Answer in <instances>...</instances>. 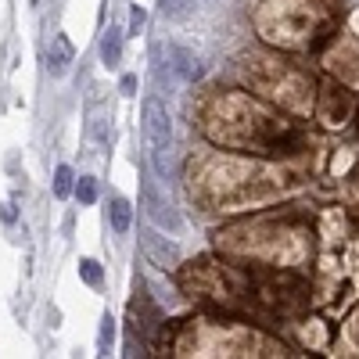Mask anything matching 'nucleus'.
Returning a JSON list of instances; mask_svg holds the SVG:
<instances>
[{
	"instance_id": "obj_1",
	"label": "nucleus",
	"mask_w": 359,
	"mask_h": 359,
	"mask_svg": "<svg viewBox=\"0 0 359 359\" xmlns=\"http://www.w3.org/2000/svg\"><path fill=\"white\" fill-rule=\"evenodd\" d=\"M198 133L223 151L277 158L306 144V130L245 90H212L194 111Z\"/></svg>"
},
{
	"instance_id": "obj_2",
	"label": "nucleus",
	"mask_w": 359,
	"mask_h": 359,
	"mask_svg": "<svg viewBox=\"0 0 359 359\" xmlns=\"http://www.w3.org/2000/svg\"><path fill=\"white\" fill-rule=\"evenodd\" d=\"M291 176L262 165L252 155L233 151H194L187 162V194L205 212H237L262 201H273Z\"/></svg>"
},
{
	"instance_id": "obj_3",
	"label": "nucleus",
	"mask_w": 359,
	"mask_h": 359,
	"mask_svg": "<svg viewBox=\"0 0 359 359\" xmlns=\"http://www.w3.org/2000/svg\"><path fill=\"white\" fill-rule=\"evenodd\" d=\"M216 248L226 259L259 269H298L313 255V230L298 216H252L216 230Z\"/></svg>"
},
{
	"instance_id": "obj_4",
	"label": "nucleus",
	"mask_w": 359,
	"mask_h": 359,
	"mask_svg": "<svg viewBox=\"0 0 359 359\" xmlns=\"http://www.w3.org/2000/svg\"><path fill=\"white\" fill-rule=\"evenodd\" d=\"M158 352L162 355H184V359H266L284 355V345L259 334L255 327L237 320H216V316H191L172 320L158 331Z\"/></svg>"
},
{
	"instance_id": "obj_5",
	"label": "nucleus",
	"mask_w": 359,
	"mask_h": 359,
	"mask_svg": "<svg viewBox=\"0 0 359 359\" xmlns=\"http://www.w3.org/2000/svg\"><path fill=\"white\" fill-rule=\"evenodd\" d=\"M341 0H262L252 25L262 43L280 50L323 47L338 29Z\"/></svg>"
},
{
	"instance_id": "obj_6",
	"label": "nucleus",
	"mask_w": 359,
	"mask_h": 359,
	"mask_svg": "<svg viewBox=\"0 0 359 359\" xmlns=\"http://www.w3.org/2000/svg\"><path fill=\"white\" fill-rule=\"evenodd\" d=\"M237 76L266 104L284 108L298 118L313 115L316 104V79L294 62H284L277 54H241L237 57Z\"/></svg>"
},
{
	"instance_id": "obj_7",
	"label": "nucleus",
	"mask_w": 359,
	"mask_h": 359,
	"mask_svg": "<svg viewBox=\"0 0 359 359\" xmlns=\"http://www.w3.org/2000/svg\"><path fill=\"white\" fill-rule=\"evenodd\" d=\"M176 284L191 302H198L205 309H219V313H252L255 309L252 277L212 255H201L187 266H176Z\"/></svg>"
},
{
	"instance_id": "obj_8",
	"label": "nucleus",
	"mask_w": 359,
	"mask_h": 359,
	"mask_svg": "<svg viewBox=\"0 0 359 359\" xmlns=\"http://www.w3.org/2000/svg\"><path fill=\"white\" fill-rule=\"evenodd\" d=\"M144 140L147 155H151V169L158 176L169 172V147H172V118L162 101H144Z\"/></svg>"
},
{
	"instance_id": "obj_9",
	"label": "nucleus",
	"mask_w": 359,
	"mask_h": 359,
	"mask_svg": "<svg viewBox=\"0 0 359 359\" xmlns=\"http://www.w3.org/2000/svg\"><path fill=\"white\" fill-rule=\"evenodd\" d=\"M320 62L338 83L359 90V40L352 33H338L334 29V33L327 36V47L320 50Z\"/></svg>"
},
{
	"instance_id": "obj_10",
	"label": "nucleus",
	"mask_w": 359,
	"mask_h": 359,
	"mask_svg": "<svg viewBox=\"0 0 359 359\" xmlns=\"http://www.w3.org/2000/svg\"><path fill=\"white\" fill-rule=\"evenodd\" d=\"M352 94H345V86L338 83V79H327V83H320L316 86V104H313V115L320 118L323 126H331V130H338V126H345L348 118H352Z\"/></svg>"
},
{
	"instance_id": "obj_11",
	"label": "nucleus",
	"mask_w": 359,
	"mask_h": 359,
	"mask_svg": "<svg viewBox=\"0 0 359 359\" xmlns=\"http://www.w3.org/2000/svg\"><path fill=\"white\" fill-rule=\"evenodd\" d=\"M144 208H147V219H151L155 226H162V230H169V233L184 230V216L176 212V205L151 184V180H144Z\"/></svg>"
},
{
	"instance_id": "obj_12",
	"label": "nucleus",
	"mask_w": 359,
	"mask_h": 359,
	"mask_svg": "<svg viewBox=\"0 0 359 359\" xmlns=\"http://www.w3.org/2000/svg\"><path fill=\"white\" fill-rule=\"evenodd\" d=\"M165 65L184 79V83H198L201 79V57L191 50V47H184V43H169L165 47Z\"/></svg>"
},
{
	"instance_id": "obj_13",
	"label": "nucleus",
	"mask_w": 359,
	"mask_h": 359,
	"mask_svg": "<svg viewBox=\"0 0 359 359\" xmlns=\"http://www.w3.org/2000/svg\"><path fill=\"white\" fill-rule=\"evenodd\" d=\"M140 248H144L147 259H151V266H158V269H176V266H180L176 245L165 241V237L155 233V230H144V233H140Z\"/></svg>"
},
{
	"instance_id": "obj_14",
	"label": "nucleus",
	"mask_w": 359,
	"mask_h": 359,
	"mask_svg": "<svg viewBox=\"0 0 359 359\" xmlns=\"http://www.w3.org/2000/svg\"><path fill=\"white\" fill-rule=\"evenodd\" d=\"M72 57H76L72 40H69L65 33H57V36L50 40V47H47V72H50V76H65L69 65H72Z\"/></svg>"
},
{
	"instance_id": "obj_15",
	"label": "nucleus",
	"mask_w": 359,
	"mask_h": 359,
	"mask_svg": "<svg viewBox=\"0 0 359 359\" xmlns=\"http://www.w3.org/2000/svg\"><path fill=\"white\" fill-rule=\"evenodd\" d=\"M331 338H334L331 323H323V320H316V316L302 323V345H306L309 352H323L327 345H331Z\"/></svg>"
},
{
	"instance_id": "obj_16",
	"label": "nucleus",
	"mask_w": 359,
	"mask_h": 359,
	"mask_svg": "<svg viewBox=\"0 0 359 359\" xmlns=\"http://www.w3.org/2000/svg\"><path fill=\"white\" fill-rule=\"evenodd\" d=\"M101 62L108 69H115L118 62H123V33H118L115 25H108V33L101 36Z\"/></svg>"
},
{
	"instance_id": "obj_17",
	"label": "nucleus",
	"mask_w": 359,
	"mask_h": 359,
	"mask_svg": "<svg viewBox=\"0 0 359 359\" xmlns=\"http://www.w3.org/2000/svg\"><path fill=\"white\" fill-rule=\"evenodd\" d=\"M108 216H111V230H115V233H126L130 223H133V205H130L123 194H115V198H111V208H108Z\"/></svg>"
},
{
	"instance_id": "obj_18",
	"label": "nucleus",
	"mask_w": 359,
	"mask_h": 359,
	"mask_svg": "<svg viewBox=\"0 0 359 359\" xmlns=\"http://www.w3.org/2000/svg\"><path fill=\"white\" fill-rule=\"evenodd\" d=\"M79 277H83V284H90V287H101L104 269H101L97 259H83V262H79Z\"/></svg>"
},
{
	"instance_id": "obj_19",
	"label": "nucleus",
	"mask_w": 359,
	"mask_h": 359,
	"mask_svg": "<svg viewBox=\"0 0 359 359\" xmlns=\"http://www.w3.org/2000/svg\"><path fill=\"white\" fill-rule=\"evenodd\" d=\"M72 191H76L79 205H94V201H97V180H94V176H79Z\"/></svg>"
},
{
	"instance_id": "obj_20",
	"label": "nucleus",
	"mask_w": 359,
	"mask_h": 359,
	"mask_svg": "<svg viewBox=\"0 0 359 359\" xmlns=\"http://www.w3.org/2000/svg\"><path fill=\"white\" fill-rule=\"evenodd\" d=\"M72 180H76V176H72L69 165H57V169H54V194H57V198H69L72 187H76Z\"/></svg>"
},
{
	"instance_id": "obj_21",
	"label": "nucleus",
	"mask_w": 359,
	"mask_h": 359,
	"mask_svg": "<svg viewBox=\"0 0 359 359\" xmlns=\"http://www.w3.org/2000/svg\"><path fill=\"white\" fill-rule=\"evenodd\" d=\"M111 341H115V320H111V316L104 313V316H101V334H97V348H101V352L108 355Z\"/></svg>"
},
{
	"instance_id": "obj_22",
	"label": "nucleus",
	"mask_w": 359,
	"mask_h": 359,
	"mask_svg": "<svg viewBox=\"0 0 359 359\" xmlns=\"http://www.w3.org/2000/svg\"><path fill=\"white\" fill-rule=\"evenodd\" d=\"M158 8L165 18H184L191 11V0H158Z\"/></svg>"
},
{
	"instance_id": "obj_23",
	"label": "nucleus",
	"mask_w": 359,
	"mask_h": 359,
	"mask_svg": "<svg viewBox=\"0 0 359 359\" xmlns=\"http://www.w3.org/2000/svg\"><path fill=\"white\" fill-rule=\"evenodd\" d=\"M90 133H94V140H108V133H111V123H108V115H97L94 118V126H90Z\"/></svg>"
},
{
	"instance_id": "obj_24",
	"label": "nucleus",
	"mask_w": 359,
	"mask_h": 359,
	"mask_svg": "<svg viewBox=\"0 0 359 359\" xmlns=\"http://www.w3.org/2000/svg\"><path fill=\"white\" fill-rule=\"evenodd\" d=\"M144 22H147V11H144V8H133V11H130V36H137V33H140Z\"/></svg>"
},
{
	"instance_id": "obj_25",
	"label": "nucleus",
	"mask_w": 359,
	"mask_h": 359,
	"mask_svg": "<svg viewBox=\"0 0 359 359\" xmlns=\"http://www.w3.org/2000/svg\"><path fill=\"white\" fill-rule=\"evenodd\" d=\"M118 90H123L126 97H133V94H137V76H123V83H118Z\"/></svg>"
},
{
	"instance_id": "obj_26",
	"label": "nucleus",
	"mask_w": 359,
	"mask_h": 359,
	"mask_svg": "<svg viewBox=\"0 0 359 359\" xmlns=\"http://www.w3.org/2000/svg\"><path fill=\"white\" fill-rule=\"evenodd\" d=\"M0 219H4V223H15V205H0Z\"/></svg>"
}]
</instances>
